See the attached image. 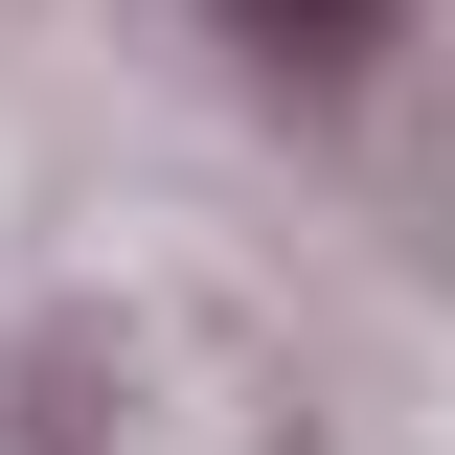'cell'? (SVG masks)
Instances as JSON below:
<instances>
[{
  "mask_svg": "<svg viewBox=\"0 0 455 455\" xmlns=\"http://www.w3.org/2000/svg\"><path fill=\"white\" fill-rule=\"evenodd\" d=\"M205 23H228V46H274V68H364L410 0H205Z\"/></svg>",
  "mask_w": 455,
  "mask_h": 455,
  "instance_id": "cell-1",
  "label": "cell"
}]
</instances>
